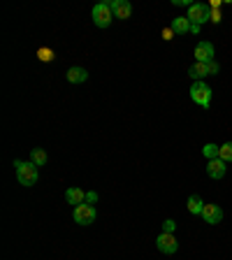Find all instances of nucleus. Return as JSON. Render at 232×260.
<instances>
[{"label":"nucleus","mask_w":232,"mask_h":260,"mask_svg":"<svg viewBox=\"0 0 232 260\" xmlns=\"http://www.w3.org/2000/svg\"><path fill=\"white\" fill-rule=\"evenodd\" d=\"M156 247H158L160 254L172 256V254L179 251V242H177V237H174L172 233H160L158 240H156Z\"/></svg>","instance_id":"423d86ee"},{"label":"nucleus","mask_w":232,"mask_h":260,"mask_svg":"<svg viewBox=\"0 0 232 260\" xmlns=\"http://www.w3.org/2000/svg\"><path fill=\"white\" fill-rule=\"evenodd\" d=\"M112 19H114V12L109 7V2H98L93 7V23L98 28H107L112 23Z\"/></svg>","instance_id":"20e7f679"},{"label":"nucleus","mask_w":232,"mask_h":260,"mask_svg":"<svg viewBox=\"0 0 232 260\" xmlns=\"http://www.w3.org/2000/svg\"><path fill=\"white\" fill-rule=\"evenodd\" d=\"M219 70H221V65L216 60H209V63H207V72L209 74H219Z\"/></svg>","instance_id":"aec40b11"},{"label":"nucleus","mask_w":232,"mask_h":260,"mask_svg":"<svg viewBox=\"0 0 232 260\" xmlns=\"http://www.w3.org/2000/svg\"><path fill=\"white\" fill-rule=\"evenodd\" d=\"M65 77H67L70 84H84V81L88 79V70H84V67H79V65H74V67H70V70L65 72Z\"/></svg>","instance_id":"9b49d317"},{"label":"nucleus","mask_w":232,"mask_h":260,"mask_svg":"<svg viewBox=\"0 0 232 260\" xmlns=\"http://www.w3.org/2000/svg\"><path fill=\"white\" fill-rule=\"evenodd\" d=\"M46 151L44 149H30V163H35L37 167H42V165H46Z\"/></svg>","instance_id":"dca6fc26"},{"label":"nucleus","mask_w":232,"mask_h":260,"mask_svg":"<svg viewBox=\"0 0 232 260\" xmlns=\"http://www.w3.org/2000/svg\"><path fill=\"white\" fill-rule=\"evenodd\" d=\"M202 219H205V223H209V226H219L221 221H223V209H221L219 205H205Z\"/></svg>","instance_id":"0eeeda50"},{"label":"nucleus","mask_w":232,"mask_h":260,"mask_svg":"<svg viewBox=\"0 0 232 260\" xmlns=\"http://www.w3.org/2000/svg\"><path fill=\"white\" fill-rule=\"evenodd\" d=\"M209 21H214V23H221V9H212V19Z\"/></svg>","instance_id":"5701e85b"},{"label":"nucleus","mask_w":232,"mask_h":260,"mask_svg":"<svg viewBox=\"0 0 232 260\" xmlns=\"http://www.w3.org/2000/svg\"><path fill=\"white\" fill-rule=\"evenodd\" d=\"M174 228H177V223H174L172 219H167L165 223H163V233H174Z\"/></svg>","instance_id":"412c9836"},{"label":"nucleus","mask_w":232,"mask_h":260,"mask_svg":"<svg viewBox=\"0 0 232 260\" xmlns=\"http://www.w3.org/2000/svg\"><path fill=\"white\" fill-rule=\"evenodd\" d=\"M95 207L93 205H77L74 207V212H72V219H74V223H79V226H91L93 221H95Z\"/></svg>","instance_id":"39448f33"},{"label":"nucleus","mask_w":232,"mask_h":260,"mask_svg":"<svg viewBox=\"0 0 232 260\" xmlns=\"http://www.w3.org/2000/svg\"><path fill=\"white\" fill-rule=\"evenodd\" d=\"M109 7H112V12L116 19H130V14H133V5L128 2V0H112L109 2Z\"/></svg>","instance_id":"6e6552de"},{"label":"nucleus","mask_w":232,"mask_h":260,"mask_svg":"<svg viewBox=\"0 0 232 260\" xmlns=\"http://www.w3.org/2000/svg\"><path fill=\"white\" fill-rule=\"evenodd\" d=\"M202 209H205V202L200 200V195H191L188 198V212L193 216H202Z\"/></svg>","instance_id":"2eb2a0df"},{"label":"nucleus","mask_w":232,"mask_h":260,"mask_svg":"<svg viewBox=\"0 0 232 260\" xmlns=\"http://www.w3.org/2000/svg\"><path fill=\"white\" fill-rule=\"evenodd\" d=\"M98 202V193H86V205H95Z\"/></svg>","instance_id":"b1692460"},{"label":"nucleus","mask_w":232,"mask_h":260,"mask_svg":"<svg viewBox=\"0 0 232 260\" xmlns=\"http://www.w3.org/2000/svg\"><path fill=\"white\" fill-rule=\"evenodd\" d=\"M172 37H174L172 26H170V28H163V40H167V42H170V40H172Z\"/></svg>","instance_id":"4be33fe9"},{"label":"nucleus","mask_w":232,"mask_h":260,"mask_svg":"<svg viewBox=\"0 0 232 260\" xmlns=\"http://www.w3.org/2000/svg\"><path fill=\"white\" fill-rule=\"evenodd\" d=\"M214 60V44L212 42H200L195 47V63H209Z\"/></svg>","instance_id":"1a4fd4ad"},{"label":"nucleus","mask_w":232,"mask_h":260,"mask_svg":"<svg viewBox=\"0 0 232 260\" xmlns=\"http://www.w3.org/2000/svg\"><path fill=\"white\" fill-rule=\"evenodd\" d=\"M188 21H191V26H200L202 28V23H207V21L212 19V9L207 5H200V2H193L191 7H188Z\"/></svg>","instance_id":"7ed1b4c3"},{"label":"nucleus","mask_w":232,"mask_h":260,"mask_svg":"<svg viewBox=\"0 0 232 260\" xmlns=\"http://www.w3.org/2000/svg\"><path fill=\"white\" fill-rule=\"evenodd\" d=\"M172 30L174 33H188L191 30V21H188V16H177V19H172Z\"/></svg>","instance_id":"4468645a"},{"label":"nucleus","mask_w":232,"mask_h":260,"mask_svg":"<svg viewBox=\"0 0 232 260\" xmlns=\"http://www.w3.org/2000/svg\"><path fill=\"white\" fill-rule=\"evenodd\" d=\"M228 163H223L221 158H214L207 163V174L212 177V179H221V177H226V170H228Z\"/></svg>","instance_id":"9d476101"},{"label":"nucleus","mask_w":232,"mask_h":260,"mask_svg":"<svg viewBox=\"0 0 232 260\" xmlns=\"http://www.w3.org/2000/svg\"><path fill=\"white\" fill-rule=\"evenodd\" d=\"M219 158L223 163H232V142H226V144H221L219 149Z\"/></svg>","instance_id":"f3484780"},{"label":"nucleus","mask_w":232,"mask_h":260,"mask_svg":"<svg viewBox=\"0 0 232 260\" xmlns=\"http://www.w3.org/2000/svg\"><path fill=\"white\" fill-rule=\"evenodd\" d=\"M219 149H221L219 144H205V147H202V154L209 160H214V158H219Z\"/></svg>","instance_id":"a211bd4d"},{"label":"nucleus","mask_w":232,"mask_h":260,"mask_svg":"<svg viewBox=\"0 0 232 260\" xmlns=\"http://www.w3.org/2000/svg\"><path fill=\"white\" fill-rule=\"evenodd\" d=\"M14 170H16V179L21 186H35L40 174H37V165L35 163H23V160H14Z\"/></svg>","instance_id":"f257e3e1"},{"label":"nucleus","mask_w":232,"mask_h":260,"mask_svg":"<svg viewBox=\"0 0 232 260\" xmlns=\"http://www.w3.org/2000/svg\"><path fill=\"white\" fill-rule=\"evenodd\" d=\"M191 98H193V102H195V105L209 109V107H212V88L207 86L205 81H193Z\"/></svg>","instance_id":"f03ea898"},{"label":"nucleus","mask_w":232,"mask_h":260,"mask_svg":"<svg viewBox=\"0 0 232 260\" xmlns=\"http://www.w3.org/2000/svg\"><path fill=\"white\" fill-rule=\"evenodd\" d=\"M188 74H191L193 81H202L205 77H209V72H207V63H193Z\"/></svg>","instance_id":"ddd939ff"},{"label":"nucleus","mask_w":232,"mask_h":260,"mask_svg":"<svg viewBox=\"0 0 232 260\" xmlns=\"http://www.w3.org/2000/svg\"><path fill=\"white\" fill-rule=\"evenodd\" d=\"M37 56H40V60H44V63H49V60H53V58H56L51 49H46V47L37 49Z\"/></svg>","instance_id":"6ab92c4d"},{"label":"nucleus","mask_w":232,"mask_h":260,"mask_svg":"<svg viewBox=\"0 0 232 260\" xmlns=\"http://www.w3.org/2000/svg\"><path fill=\"white\" fill-rule=\"evenodd\" d=\"M65 200L70 202V205H84L86 202V191H81V188H67L65 191Z\"/></svg>","instance_id":"f8f14e48"}]
</instances>
